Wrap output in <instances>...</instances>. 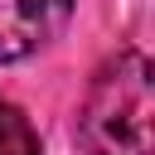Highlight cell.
Instances as JSON below:
<instances>
[{
  "mask_svg": "<svg viewBox=\"0 0 155 155\" xmlns=\"http://www.w3.org/2000/svg\"><path fill=\"white\" fill-rule=\"evenodd\" d=\"M73 15V0H0V63L48 48Z\"/></svg>",
  "mask_w": 155,
  "mask_h": 155,
  "instance_id": "obj_2",
  "label": "cell"
},
{
  "mask_svg": "<svg viewBox=\"0 0 155 155\" xmlns=\"http://www.w3.org/2000/svg\"><path fill=\"white\" fill-rule=\"evenodd\" d=\"M78 140L87 155H155V68L140 48H121L97 68Z\"/></svg>",
  "mask_w": 155,
  "mask_h": 155,
  "instance_id": "obj_1",
  "label": "cell"
},
{
  "mask_svg": "<svg viewBox=\"0 0 155 155\" xmlns=\"http://www.w3.org/2000/svg\"><path fill=\"white\" fill-rule=\"evenodd\" d=\"M0 155H44L39 131L29 126V116L0 97Z\"/></svg>",
  "mask_w": 155,
  "mask_h": 155,
  "instance_id": "obj_3",
  "label": "cell"
}]
</instances>
